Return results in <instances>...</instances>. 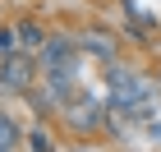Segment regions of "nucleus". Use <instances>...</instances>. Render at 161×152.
<instances>
[{
  "label": "nucleus",
  "mask_w": 161,
  "mask_h": 152,
  "mask_svg": "<svg viewBox=\"0 0 161 152\" xmlns=\"http://www.w3.org/2000/svg\"><path fill=\"white\" fill-rule=\"evenodd\" d=\"M32 152H51V143H46V134H32Z\"/></svg>",
  "instance_id": "5"
},
{
  "label": "nucleus",
  "mask_w": 161,
  "mask_h": 152,
  "mask_svg": "<svg viewBox=\"0 0 161 152\" xmlns=\"http://www.w3.org/2000/svg\"><path fill=\"white\" fill-rule=\"evenodd\" d=\"M0 83L5 88H28L32 83V60L28 55H9V60L0 65Z\"/></svg>",
  "instance_id": "1"
},
{
  "label": "nucleus",
  "mask_w": 161,
  "mask_h": 152,
  "mask_svg": "<svg viewBox=\"0 0 161 152\" xmlns=\"http://www.w3.org/2000/svg\"><path fill=\"white\" fill-rule=\"evenodd\" d=\"M19 37H23V46H37V42H42V28H37V23H23Z\"/></svg>",
  "instance_id": "3"
},
{
  "label": "nucleus",
  "mask_w": 161,
  "mask_h": 152,
  "mask_svg": "<svg viewBox=\"0 0 161 152\" xmlns=\"http://www.w3.org/2000/svg\"><path fill=\"white\" fill-rule=\"evenodd\" d=\"M14 42H19V28H0V51H14Z\"/></svg>",
  "instance_id": "4"
},
{
  "label": "nucleus",
  "mask_w": 161,
  "mask_h": 152,
  "mask_svg": "<svg viewBox=\"0 0 161 152\" xmlns=\"http://www.w3.org/2000/svg\"><path fill=\"white\" fill-rule=\"evenodd\" d=\"M14 138H19V134H14V125H9V120H0V152H9Z\"/></svg>",
  "instance_id": "2"
}]
</instances>
